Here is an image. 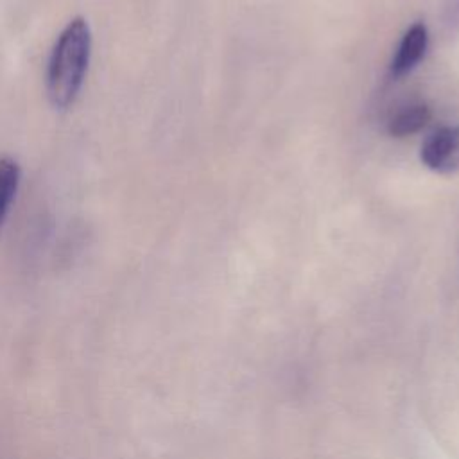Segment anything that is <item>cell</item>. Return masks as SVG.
<instances>
[{"label":"cell","mask_w":459,"mask_h":459,"mask_svg":"<svg viewBox=\"0 0 459 459\" xmlns=\"http://www.w3.org/2000/svg\"><path fill=\"white\" fill-rule=\"evenodd\" d=\"M91 54V32L82 16L72 18L59 32L47 65V97L57 109H66L74 104Z\"/></svg>","instance_id":"1"},{"label":"cell","mask_w":459,"mask_h":459,"mask_svg":"<svg viewBox=\"0 0 459 459\" xmlns=\"http://www.w3.org/2000/svg\"><path fill=\"white\" fill-rule=\"evenodd\" d=\"M420 158L423 165L436 172H452L459 169V126H443L436 129L421 145Z\"/></svg>","instance_id":"2"},{"label":"cell","mask_w":459,"mask_h":459,"mask_svg":"<svg viewBox=\"0 0 459 459\" xmlns=\"http://www.w3.org/2000/svg\"><path fill=\"white\" fill-rule=\"evenodd\" d=\"M427 45H429V34H427V27L423 23H414L411 25L398 48H396V54L393 57V63H391V74L394 77H402L405 74H409L420 61L421 57L425 56V50H427Z\"/></svg>","instance_id":"3"},{"label":"cell","mask_w":459,"mask_h":459,"mask_svg":"<svg viewBox=\"0 0 459 459\" xmlns=\"http://www.w3.org/2000/svg\"><path fill=\"white\" fill-rule=\"evenodd\" d=\"M430 120V109L427 104L416 102L400 108L387 124V131L391 136L396 138H405L411 136L418 131H421Z\"/></svg>","instance_id":"4"},{"label":"cell","mask_w":459,"mask_h":459,"mask_svg":"<svg viewBox=\"0 0 459 459\" xmlns=\"http://www.w3.org/2000/svg\"><path fill=\"white\" fill-rule=\"evenodd\" d=\"M20 183V167L11 158H0V226L4 224Z\"/></svg>","instance_id":"5"}]
</instances>
